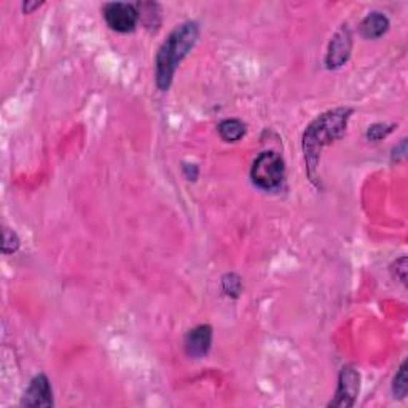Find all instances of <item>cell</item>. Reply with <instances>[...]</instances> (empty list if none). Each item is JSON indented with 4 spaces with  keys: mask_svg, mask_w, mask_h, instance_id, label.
I'll use <instances>...</instances> for the list:
<instances>
[{
    "mask_svg": "<svg viewBox=\"0 0 408 408\" xmlns=\"http://www.w3.org/2000/svg\"><path fill=\"white\" fill-rule=\"evenodd\" d=\"M352 109L340 107L329 110L309 124L303 134V154L311 182L317 185V166L321 161L322 150L334 144L344 134Z\"/></svg>",
    "mask_w": 408,
    "mask_h": 408,
    "instance_id": "cell-1",
    "label": "cell"
},
{
    "mask_svg": "<svg viewBox=\"0 0 408 408\" xmlns=\"http://www.w3.org/2000/svg\"><path fill=\"white\" fill-rule=\"evenodd\" d=\"M199 37L196 21H186L172 31L156 53V86L166 91L169 89L177 66L189 56Z\"/></svg>",
    "mask_w": 408,
    "mask_h": 408,
    "instance_id": "cell-2",
    "label": "cell"
},
{
    "mask_svg": "<svg viewBox=\"0 0 408 408\" xmlns=\"http://www.w3.org/2000/svg\"><path fill=\"white\" fill-rule=\"evenodd\" d=\"M286 176L284 160L276 151H264L252 164L251 179L255 186L262 190H276L281 186Z\"/></svg>",
    "mask_w": 408,
    "mask_h": 408,
    "instance_id": "cell-3",
    "label": "cell"
},
{
    "mask_svg": "<svg viewBox=\"0 0 408 408\" xmlns=\"http://www.w3.org/2000/svg\"><path fill=\"white\" fill-rule=\"evenodd\" d=\"M104 19L109 24L110 29L116 32H131L139 21V11L137 5L126 2H109L104 5L102 10Z\"/></svg>",
    "mask_w": 408,
    "mask_h": 408,
    "instance_id": "cell-4",
    "label": "cell"
},
{
    "mask_svg": "<svg viewBox=\"0 0 408 408\" xmlns=\"http://www.w3.org/2000/svg\"><path fill=\"white\" fill-rule=\"evenodd\" d=\"M361 391V375L354 367H343L338 377V388L329 407H352Z\"/></svg>",
    "mask_w": 408,
    "mask_h": 408,
    "instance_id": "cell-5",
    "label": "cell"
},
{
    "mask_svg": "<svg viewBox=\"0 0 408 408\" xmlns=\"http://www.w3.org/2000/svg\"><path fill=\"white\" fill-rule=\"evenodd\" d=\"M352 50V36L349 27L343 26L340 31H337L334 39L330 40L327 56H326V66L327 69H338L342 67L344 62L348 61Z\"/></svg>",
    "mask_w": 408,
    "mask_h": 408,
    "instance_id": "cell-6",
    "label": "cell"
},
{
    "mask_svg": "<svg viewBox=\"0 0 408 408\" xmlns=\"http://www.w3.org/2000/svg\"><path fill=\"white\" fill-rule=\"evenodd\" d=\"M21 407H53V389L50 379L45 375H37L24 391Z\"/></svg>",
    "mask_w": 408,
    "mask_h": 408,
    "instance_id": "cell-7",
    "label": "cell"
},
{
    "mask_svg": "<svg viewBox=\"0 0 408 408\" xmlns=\"http://www.w3.org/2000/svg\"><path fill=\"white\" fill-rule=\"evenodd\" d=\"M185 352L190 357H204L211 349L212 344V327L211 326H198L191 329L185 335Z\"/></svg>",
    "mask_w": 408,
    "mask_h": 408,
    "instance_id": "cell-8",
    "label": "cell"
},
{
    "mask_svg": "<svg viewBox=\"0 0 408 408\" xmlns=\"http://www.w3.org/2000/svg\"><path fill=\"white\" fill-rule=\"evenodd\" d=\"M389 29V19L386 15L379 11H373L369 16H365L359 27L361 36L367 40H377L382 36H384Z\"/></svg>",
    "mask_w": 408,
    "mask_h": 408,
    "instance_id": "cell-9",
    "label": "cell"
},
{
    "mask_svg": "<svg viewBox=\"0 0 408 408\" xmlns=\"http://www.w3.org/2000/svg\"><path fill=\"white\" fill-rule=\"evenodd\" d=\"M217 131L225 142H238L246 134V124L237 119H228L219 123Z\"/></svg>",
    "mask_w": 408,
    "mask_h": 408,
    "instance_id": "cell-10",
    "label": "cell"
},
{
    "mask_svg": "<svg viewBox=\"0 0 408 408\" xmlns=\"http://www.w3.org/2000/svg\"><path fill=\"white\" fill-rule=\"evenodd\" d=\"M222 290L227 297H232V299H238L241 290H243V279L239 278L238 274L228 273L222 278Z\"/></svg>",
    "mask_w": 408,
    "mask_h": 408,
    "instance_id": "cell-11",
    "label": "cell"
},
{
    "mask_svg": "<svg viewBox=\"0 0 408 408\" xmlns=\"http://www.w3.org/2000/svg\"><path fill=\"white\" fill-rule=\"evenodd\" d=\"M408 391V383H407V362H404L400 365L399 372L394 377V383H392V392L394 396L397 399H404L407 396Z\"/></svg>",
    "mask_w": 408,
    "mask_h": 408,
    "instance_id": "cell-12",
    "label": "cell"
},
{
    "mask_svg": "<svg viewBox=\"0 0 408 408\" xmlns=\"http://www.w3.org/2000/svg\"><path fill=\"white\" fill-rule=\"evenodd\" d=\"M21 246V241L18 238V234L15 232H11L10 228H5L4 230V243H2V252L10 255L15 254Z\"/></svg>",
    "mask_w": 408,
    "mask_h": 408,
    "instance_id": "cell-13",
    "label": "cell"
},
{
    "mask_svg": "<svg viewBox=\"0 0 408 408\" xmlns=\"http://www.w3.org/2000/svg\"><path fill=\"white\" fill-rule=\"evenodd\" d=\"M394 128H396V126H394V124H383V123L372 124V126H370V128H369V131H367V137H369V141L378 142V141L384 139L386 136L392 133Z\"/></svg>",
    "mask_w": 408,
    "mask_h": 408,
    "instance_id": "cell-14",
    "label": "cell"
},
{
    "mask_svg": "<svg viewBox=\"0 0 408 408\" xmlns=\"http://www.w3.org/2000/svg\"><path fill=\"white\" fill-rule=\"evenodd\" d=\"M392 268H396V278L405 284L407 282V257H400L396 260V264L392 265Z\"/></svg>",
    "mask_w": 408,
    "mask_h": 408,
    "instance_id": "cell-15",
    "label": "cell"
},
{
    "mask_svg": "<svg viewBox=\"0 0 408 408\" xmlns=\"http://www.w3.org/2000/svg\"><path fill=\"white\" fill-rule=\"evenodd\" d=\"M184 176L186 181H191V182H195L196 179H198V174H199V169H198V166L196 164H190V163H184Z\"/></svg>",
    "mask_w": 408,
    "mask_h": 408,
    "instance_id": "cell-16",
    "label": "cell"
},
{
    "mask_svg": "<svg viewBox=\"0 0 408 408\" xmlns=\"http://www.w3.org/2000/svg\"><path fill=\"white\" fill-rule=\"evenodd\" d=\"M40 5H41V4H39V2H34V4L26 2V4H23V9H24L26 13H32V10H34V9H39Z\"/></svg>",
    "mask_w": 408,
    "mask_h": 408,
    "instance_id": "cell-17",
    "label": "cell"
}]
</instances>
